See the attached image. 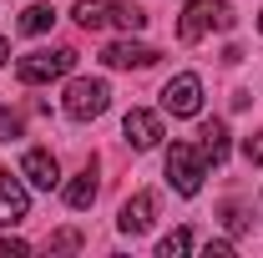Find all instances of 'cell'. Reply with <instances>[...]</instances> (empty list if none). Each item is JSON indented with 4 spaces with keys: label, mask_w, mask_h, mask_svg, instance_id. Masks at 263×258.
<instances>
[{
    "label": "cell",
    "mask_w": 263,
    "mask_h": 258,
    "mask_svg": "<svg viewBox=\"0 0 263 258\" xmlns=\"http://www.w3.org/2000/svg\"><path fill=\"white\" fill-rule=\"evenodd\" d=\"M208 167H213V162H208V152H202L197 142H172V147H167V182L182 197H193L197 188H202Z\"/></svg>",
    "instance_id": "obj_2"
},
{
    "label": "cell",
    "mask_w": 263,
    "mask_h": 258,
    "mask_svg": "<svg viewBox=\"0 0 263 258\" xmlns=\"http://www.w3.org/2000/svg\"><path fill=\"white\" fill-rule=\"evenodd\" d=\"M21 253H26L21 238H0V258H21Z\"/></svg>",
    "instance_id": "obj_20"
},
{
    "label": "cell",
    "mask_w": 263,
    "mask_h": 258,
    "mask_svg": "<svg viewBox=\"0 0 263 258\" xmlns=\"http://www.w3.org/2000/svg\"><path fill=\"white\" fill-rule=\"evenodd\" d=\"M21 137V112H5L0 106V142H15Z\"/></svg>",
    "instance_id": "obj_18"
},
{
    "label": "cell",
    "mask_w": 263,
    "mask_h": 258,
    "mask_svg": "<svg viewBox=\"0 0 263 258\" xmlns=\"http://www.w3.org/2000/svg\"><path fill=\"white\" fill-rule=\"evenodd\" d=\"M76 66V51L71 46H56V51H31V56H21L15 61V76L26 81V86H41V81H56Z\"/></svg>",
    "instance_id": "obj_5"
},
{
    "label": "cell",
    "mask_w": 263,
    "mask_h": 258,
    "mask_svg": "<svg viewBox=\"0 0 263 258\" xmlns=\"http://www.w3.org/2000/svg\"><path fill=\"white\" fill-rule=\"evenodd\" d=\"M15 26H21V35H46L56 26V10H51V5H26Z\"/></svg>",
    "instance_id": "obj_14"
},
{
    "label": "cell",
    "mask_w": 263,
    "mask_h": 258,
    "mask_svg": "<svg viewBox=\"0 0 263 258\" xmlns=\"http://www.w3.org/2000/svg\"><path fill=\"white\" fill-rule=\"evenodd\" d=\"M162 112H172V117H197L202 112V81H197L193 71L172 76L162 86Z\"/></svg>",
    "instance_id": "obj_6"
},
{
    "label": "cell",
    "mask_w": 263,
    "mask_h": 258,
    "mask_svg": "<svg viewBox=\"0 0 263 258\" xmlns=\"http://www.w3.org/2000/svg\"><path fill=\"white\" fill-rule=\"evenodd\" d=\"M258 31H263V15H258Z\"/></svg>",
    "instance_id": "obj_22"
},
{
    "label": "cell",
    "mask_w": 263,
    "mask_h": 258,
    "mask_svg": "<svg viewBox=\"0 0 263 258\" xmlns=\"http://www.w3.org/2000/svg\"><path fill=\"white\" fill-rule=\"evenodd\" d=\"M197 137H202L197 147L208 152V162H213V167L228 157V127H223V122H202V132H197Z\"/></svg>",
    "instance_id": "obj_13"
},
{
    "label": "cell",
    "mask_w": 263,
    "mask_h": 258,
    "mask_svg": "<svg viewBox=\"0 0 263 258\" xmlns=\"http://www.w3.org/2000/svg\"><path fill=\"white\" fill-rule=\"evenodd\" d=\"M162 51H152V46H142V41H111L106 51H101V61L111 66V71H147V66H157Z\"/></svg>",
    "instance_id": "obj_8"
},
{
    "label": "cell",
    "mask_w": 263,
    "mask_h": 258,
    "mask_svg": "<svg viewBox=\"0 0 263 258\" xmlns=\"http://www.w3.org/2000/svg\"><path fill=\"white\" fill-rule=\"evenodd\" d=\"M122 132H127V142L137 147V152H152V147L162 142V117H157V112H142V106H132L127 122H122Z\"/></svg>",
    "instance_id": "obj_10"
},
{
    "label": "cell",
    "mask_w": 263,
    "mask_h": 258,
    "mask_svg": "<svg viewBox=\"0 0 263 258\" xmlns=\"http://www.w3.org/2000/svg\"><path fill=\"white\" fill-rule=\"evenodd\" d=\"M21 177H26L31 188H41V193H51V188L61 182V162H56V152H51V147H31V152L21 157Z\"/></svg>",
    "instance_id": "obj_7"
},
{
    "label": "cell",
    "mask_w": 263,
    "mask_h": 258,
    "mask_svg": "<svg viewBox=\"0 0 263 258\" xmlns=\"http://www.w3.org/2000/svg\"><path fill=\"white\" fill-rule=\"evenodd\" d=\"M106 101H111V86H106L101 76H76V81L66 86V97H61V112L71 122H91V117L106 112Z\"/></svg>",
    "instance_id": "obj_4"
},
{
    "label": "cell",
    "mask_w": 263,
    "mask_h": 258,
    "mask_svg": "<svg viewBox=\"0 0 263 258\" xmlns=\"http://www.w3.org/2000/svg\"><path fill=\"white\" fill-rule=\"evenodd\" d=\"M152 218H157V193H137L122 202V213H117V228L127 233V238H142L147 228H152Z\"/></svg>",
    "instance_id": "obj_9"
},
{
    "label": "cell",
    "mask_w": 263,
    "mask_h": 258,
    "mask_svg": "<svg viewBox=\"0 0 263 258\" xmlns=\"http://www.w3.org/2000/svg\"><path fill=\"white\" fill-rule=\"evenodd\" d=\"M71 15H76V26H81V31H101V26L142 31V26H147V15H142V5H137V0H76V5H71Z\"/></svg>",
    "instance_id": "obj_1"
},
{
    "label": "cell",
    "mask_w": 263,
    "mask_h": 258,
    "mask_svg": "<svg viewBox=\"0 0 263 258\" xmlns=\"http://www.w3.org/2000/svg\"><path fill=\"white\" fill-rule=\"evenodd\" d=\"M187 248H193V233H187V228H177V233H167V238H162V248H157V253H162V258H182Z\"/></svg>",
    "instance_id": "obj_15"
},
{
    "label": "cell",
    "mask_w": 263,
    "mask_h": 258,
    "mask_svg": "<svg viewBox=\"0 0 263 258\" xmlns=\"http://www.w3.org/2000/svg\"><path fill=\"white\" fill-rule=\"evenodd\" d=\"M97 167H86V172H76L71 182H66V208H91L97 202Z\"/></svg>",
    "instance_id": "obj_12"
},
{
    "label": "cell",
    "mask_w": 263,
    "mask_h": 258,
    "mask_svg": "<svg viewBox=\"0 0 263 258\" xmlns=\"http://www.w3.org/2000/svg\"><path fill=\"white\" fill-rule=\"evenodd\" d=\"M10 61V41H5V35H0V66Z\"/></svg>",
    "instance_id": "obj_21"
},
{
    "label": "cell",
    "mask_w": 263,
    "mask_h": 258,
    "mask_svg": "<svg viewBox=\"0 0 263 258\" xmlns=\"http://www.w3.org/2000/svg\"><path fill=\"white\" fill-rule=\"evenodd\" d=\"M26 213H31V197H26V188H21L10 172H0V228L26 223Z\"/></svg>",
    "instance_id": "obj_11"
},
{
    "label": "cell",
    "mask_w": 263,
    "mask_h": 258,
    "mask_svg": "<svg viewBox=\"0 0 263 258\" xmlns=\"http://www.w3.org/2000/svg\"><path fill=\"white\" fill-rule=\"evenodd\" d=\"M243 157H248V162H263V132L243 137Z\"/></svg>",
    "instance_id": "obj_19"
},
{
    "label": "cell",
    "mask_w": 263,
    "mask_h": 258,
    "mask_svg": "<svg viewBox=\"0 0 263 258\" xmlns=\"http://www.w3.org/2000/svg\"><path fill=\"white\" fill-rule=\"evenodd\" d=\"M46 248H51V253H76V248H81V233H76V228H61V233H51Z\"/></svg>",
    "instance_id": "obj_16"
},
{
    "label": "cell",
    "mask_w": 263,
    "mask_h": 258,
    "mask_svg": "<svg viewBox=\"0 0 263 258\" xmlns=\"http://www.w3.org/2000/svg\"><path fill=\"white\" fill-rule=\"evenodd\" d=\"M202 31H233V5L228 0H187V10L177 21V41L193 46Z\"/></svg>",
    "instance_id": "obj_3"
},
{
    "label": "cell",
    "mask_w": 263,
    "mask_h": 258,
    "mask_svg": "<svg viewBox=\"0 0 263 258\" xmlns=\"http://www.w3.org/2000/svg\"><path fill=\"white\" fill-rule=\"evenodd\" d=\"M223 223H228V233H248V213L238 202H223Z\"/></svg>",
    "instance_id": "obj_17"
}]
</instances>
